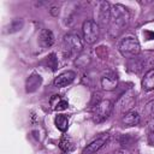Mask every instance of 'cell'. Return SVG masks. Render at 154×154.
Masks as SVG:
<instances>
[{"mask_svg": "<svg viewBox=\"0 0 154 154\" xmlns=\"http://www.w3.org/2000/svg\"><path fill=\"white\" fill-rule=\"evenodd\" d=\"M49 103H51L52 109H54V111H64L69 107L67 100L63 99L60 95H53L49 100Z\"/></svg>", "mask_w": 154, "mask_h": 154, "instance_id": "7c38bea8", "label": "cell"}, {"mask_svg": "<svg viewBox=\"0 0 154 154\" xmlns=\"http://www.w3.org/2000/svg\"><path fill=\"white\" fill-rule=\"evenodd\" d=\"M38 42L43 48H49L54 43V35L49 29H42L38 35Z\"/></svg>", "mask_w": 154, "mask_h": 154, "instance_id": "8fae6325", "label": "cell"}, {"mask_svg": "<svg viewBox=\"0 0 154 154\" xmlns=\"http://www.w3.org/2000/svg\"><path fill=\"white\" fill-rule=\"evenodd\" d=\"M129 11L122 5H116L111 8V19L108 26V34L111 37H117L120 35L129 24Z\"/></svg>", "mask_w": 154, "mask_h": 154, "instance_id": "6da1fadb", "label": "cell"}, {"mask_svg": "<svg viewBox=\"0 0 154 154\" xmlns=\"http://www.w3.org/2000/svg\"><path fill=\"white\" fill-rule=\"evenodd\" d=\"M75 78H76V72H75V71H71V70L64 71V72H61L58 77H55V79H54V85L58 87V88H64V87L71 84Z\"/></svg>", "mask_w": 154, "mask_h": 154, "instance_id": "52a82bcc", "label": "cell"}, {"mask_svg": "<svg viewBox=\"0 0 154 154\" xmlns=\"http://www.w3.org/2000/svg\"><path fill=\"white\" fill-rule=\"evenodd\" d=\"M82 32L84 42H87L88 45H93L100 37V26L95 20L87 19L82 25Z\"/></svg>", "mask_w": 154, "mask_h": 154, "instance_id": "3957f363", "label": "cell"}, {"mask_svg": "<svg viewBox=\"0 0 154 154\" xmlns=\"http://www.w3.org/2000/svg\"><path fill=\"white\" fill-rule=\"evenodd\" d=\"M111 5L106 1L100 2L99 6V23L101 25H106L109 23L111 19Z\"/></svg>", "mask_w": 154, "mask_h": 154, "instance_id": "9c48e42d", "label": "cell"}, {"mask_svg": "<svg viewBox=\"0 0 154 154\" xmlns=\"http://www.w3.org/2000/svg\"><path fill=\"white\" fill-rule=\"evenodd\" d=\"M46 63H47V65L54 71V70H57V67H58V60H57V58H55V54L54 53H52V54H49L47 58H46Z\"/></svg>", "mask_w": 154, "mask_h": 154, "instance_id": "ac0fdd59", "label": "cell"}, {"mask_svg": "<svg viewBox=\"0 0 154 154\" xmlns=\"http://www.w3.org/2000/svg\"><path fill=\"white\" fill-rule=\"evenodd\" d=\"M42 84V77L34 72L31 73L28 78H26V82H25V90L26 93H35Z\"/></svg>", "mask_w": 154, "mask_h": 154, "instance_id": "ba28073f", "label": "cell"}, {"mask_svg": "<svg viewBox=\"0 0 154 154\" xmlns=\"http://www.w3.org/2000/svg\"><path fill=\"white\" fill-rule=\"evenodd\" d=\"M119 52L124 58H132L141 52L140 42L135 37H125L119 43Z\"/></svg>", "mask_w": 154, "mask_h": 154, "instance_id": "277c9868", "label": "cell"}, {"mask_svg": "<svg viewBox=\"0 0 154 154\" xmlns=\"http://www.w3.org/2000/svg\"><path fill=\"white\" fill-rule=\"evenodd\" d=\"M59 147H60V149L63 152H70V150H72L73 149V142H72L71 137L67 136V135L63 136V138L59 142Z\"/></svg>", "mask_w": 154, "mask_h": 154, "instance_id": "e0dca14e", "label": "cell"}, {"mask_svg": "<svg viewBox=\"0 0 154 154\" xmlns=\"http://www.w3.org/2000/svg\"><path fill=\"white\" fill-rule=\"evenodd\" d=\"M23 19L22 18H14V19H12L10 23H8V25L6 26V32L7 34H13V32H16V31H19L22 28H23Z\"/></svg>", "mask_w": 154, "mask_h": 154, "instance_id": "2e32d148", "label": "cell"}, {"mask_svg": "<svg viewBox=\"0 0 154 154\" xmlns=\"http://www.w3.org/2000/svg\"><path fill=\"white\" fill-rule=\"evenodd\" d=\"M148 132H149V140L152 141V143H154V118H153V120L149 123Z\"/></svg>", "mask_w": 154, "mask_h": 154, "instance_id": "ffe728a7", "label": "cell"}, {"mask_svg": "<svg viewBox=\"0 0 154 154\" xmlns=\"http://www.w3.org/2000/svg\"><path fill=\"white\" fill-rule=\"evenodd\" d=\"M113 111V103L111 100H101L100 102L96 103L94 108V117L96 122H102L107 119Z\"/></svg>", "mask_w": 154, "mask_h": 154, "instance_id": "5b68a950", "label": "cell"}, {"mask_svg": "<svg viewBox=\"0 0 154 154\" xmlns=\"http://www.w3.org/2000/svg\"><path fill=\"white\" fill-rule=\"evenodd\" d=\"M63 47L65 54H67L69 57H75L83 51V42L78 35L67 34L63 38Z\"/></svg>", "mask_w": 154, "mask_h": 154, "instance_id": "7a4b0ae2", "label": "cell"}, {"mask_svg": "<svg viewBox=\"0 0 154 154\" xmlns=\"http://www.w3.org/2000/svg\"><path fill=\"white\" fill-rule=\"evenodd\" d=\"M51 13H52L53 16H58V14H59V8H57V7H52Z\"/></svg>", "mask_w": 154, "mask_h": 154, "instance_id": "44dd1931", "label": "cell"}, {"mask_svg": "<svg viewBox=\"0 0 154 154\" xmlns=\"http://www.w3.org/2000/svg\"><path fill=\"white\" fill-rule=\"evenodd\" d=\"M142 88L143 90L150 91L154 90V69H150L142 78Z\"/></svg>", "mask_w": 154, "mask_h": 154, "instance_id": "5bb4252c", "label": "cell"}, {"mask_svg": "<svg viewBox=\"0 0 154 154\" xmlns=\"http://www.w3.org/2000/svg\"><path fill=\"white\" fill-rule=\"evenodd\" d=\"M144 113L152 118H154V100L149 101L146 106H144Z\"/></svg>", "mask_w": 154, "mask_h": 154, "instance_id": "d6986e66", "label": "cell"}, {"mask_svg": "<svg viewBox=\"0 0 154 154\" xmlns=\"http://www.w3.org/2000/svg\"><path fill=\"white\" fill-rule=\"evenodd\" d=\"M54 124L58 130H60L61 132H65L69 129V118L65 114H58L54 118Z\"/></svg>", "mask_w": 154, "mask_h": 154, "instance_id": "9a60e30c", "label": "cell"}, {"mask_svg": "<svg viewBox=\"0 0 154 154\" xmlns=\"http://www.w3.org/2000/svg\"><path fill=\"white\" fill-rule=\"evenodd\" d=\"M123 123L126 125V126H135V125H138L140 122H141V117L140 114L136 112V111H128L124 117H123Z\"/></svg>", "mask_w": 154, "mask_h": 154, "instance_id": "4fadbf2b", "label": "cell"}, {"mask_svg": "<svg viewBox=\"0 0 154 154\" xmlns=\"http://www.w3.org/2000/svg\"><path fill=\"white\" fill-rule=\"evenodd\" d=\"M101 87L103 90L111 91L114 90L118 85V77L114 73H106L101 77Z\"/></svg>", "mask_w": 154, "mask_h": 154, "instance_id": "30bf717a", "label": "cell"}, {"mask_svg": "<svg viewBox=\"0 0 154 154\" xmlns=\"http://www.w3.org/2000/svg\"><path fill=\"white\" fill-rule=\"evenodd\" d=\"M108 140V135H102L97 138H95L94 141H91L84 149H83V154H95L97 153L107 142Z\"/></svg>", "mask_w": 154, "mask_h": 154, "instance_id": "8992f818", "label": "cell"}]
</instances>
